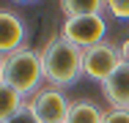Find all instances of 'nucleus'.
Segmentation results:
<instances>
[{
    "label": "nucleus",
    "instance_id": "obj_1",
    "mask_svg": "<svg viewBox=\"0 0 129 123\" xmlns=\"http://www.w3.org/2000/svg\"><path fill=\"white\" fill-rule=\"evenodd\" d=\"M82 49L77 44H72L69 38H63L60 33L50 38L44 49H41V57H44V79L52 88H69L74 85L80 77H82Z\"/></svg>",
    "mask_w": 129,
    "mask_h": 123
},
{
    "label": "nucleus",
    "instance_id": "obj_2",
    "mask_svg": "<svg viewBox=\"0 0 129 123\" xmlns=\"http://www.w3.org/2000/svg\"><path fill=\"white\" fill-rule=\"evenodd\" d=\"M0 82L17 88L22 96L41 90L44 88L41 82H47L44 79V57H41V52L22 47L17 52H11V55H6L0 60Z\"/></svg>",
    "mask_w": 129,
    "mask_h": 123
},
{
    "label": "nucleus",
    "instance_id": "obj_3",
    "mask_svg": "<svg viewBox=\"0 0 129 123\" xmlns=\"http://www.w3.org/2000/svg\"><path fill=\"white\" fill-rule=\"evenodd\" d=\"M27 107L33 109V115L39 118V123H66L69 109H72V101H69V96L60 88L44 85L41 90H36L30 96Z\"/></svg>",
    "mask_w": 129,
    "mask_h": 123
},
{
    "label": "nucleus",
    "instance_id": "obj_4",
    "mask_svg": "<svg viewBox=\"0 0 129 123\" xmlns=\"http://www.w3.org/2000/svg\"><path fill=\"white\" fill-rule=\"evenodd\" d=\"M60 36L69 38L72 44H77V47L85 52V49H91V47L104 44L107 19H104L102 14H96V17H77V19H63Z\"/></svg>",
    "mask_w": 129,
    "mask_h": 123
},
{
    "label": "nucleus",
    "instance_id": "obj_5",
    "mask_svg": "<svg viewBox=\"0 0 129 123\" xmlns=\"http://www.w3.org/2000/svg\"><path fill=\"white\" fill-rule=\"evenodd\" d=\"M121 63H124V60H121V49L113 47L110 41H104L99 47L85 49V55H82V74H85L88 79H96V82L102 85Z\"/></svg>",
    "mask_w": 129,
    "mask_h": 123
},
{
    "label": "nucleus",
    "instance_id": "obj_6",
    "mask_svg": "<svg viewBox=\"0 0 129 123\" xmlns=\"http://www.w3.org/2000/svg\"><path fill=\"white\" fill-rule=\"evenodd\" d=\"M25 33H27V27H25V19L19 14H14L8 8L0 11V55L3 57L17 52V49H22Z\"/></svg>",
    "mask_w": 129,
    "mask_h": 123
},
{
    "label": "nucleus",
    "instance_id": "obj_7",
    "mask_svg": "<svg viewBox=\"0 0 129 123\" xmlns=\"http://www.w3.org/2000/svg\"><path fill=\"white\" fill-rule=\"evenodd\" d=\"M102 96L110 109H129V66L121 63L115 71L102 82Z\"/></svg>",
    "mask_w": 129,
    "mask_h": 123
},
{
    "label": "nucleus",
    "instance_id": "obj_8",
    "mask_svg": "<svg viewBox=\"0 0 129 123\" xmlns=\"http://www.w3.org/2000/svg\"><path fill=\"white\" fill-rule=\"evenodd\" d=\"M107 8V0H63L60 11L66 19H77V17H96Z\"/></svg>",
    "mask_w": 129,
    "mask_h": 123
},
{
    "label": "nucleus",
    "instance_id": "obj_9",
    "mask_svg": "<svg viewBox=\"0 0 129 123\" xmlns=\"http://www.w3.org/2000/svg\"><path fill=\"white\" fill-rule=\"evenodd\" d=\"M66 123H104V112L93 101L77 98V101H72V109H69Z\"/></svg>",
    "mask_w": 129,
    "mask_h": 123
},
{
    "label": "nucleus",
    "instance_id": "obj_10",
    "mask_svg": "<svg viewBox=\"0 0 129 123\" xmlns=\"http://www.w3.org/2000/svg\"><path fill=\"white\" fill-rule=\"evenodd\" d=\"M25 107H27V101H25V96H22L17 88L0 82V120L14 118V115H17L19 109H25Z\"/></svg>",
    "mask_w": 129,
    "mask_h": 123
},
{
    "label": "nucleus",
    "instance_id": "obj_11",
    "mask_svg": "<svg viewBox=\"0 0 129 123\" xmlns=\"http://www.w3.org/2000/svg\"><path fill=\"white\" fill-rule=\"evenodd\" d=\"M107 14H110L113 19L126 22L129 19V0H107Z\"/></svg>",
    "mask_w": 129,
    "mask_h": 123
},
{
    "label": "nucleus",
    "instance_id": "obj_12",
    "mask_svg": "<svg viewBox=\"0 0 129 123\" xmlns=\"http://www.w3.org/2000/svg\"><path fill=\"white\" fill-rule=\"evenodd\" d=\"M0 123H39V118L33 115V109L25 107V109H19L14 118H8V120H0Z\"/></svg>",
    "mask_w": 129,
    "mask_h": 123
},
{
    "label": "nucleus",
    "instance_id": "obj_13",
    "mask_svg": "<svg viewBox=\"0 0 129 123\" xmlns=\"http://www.w3.org/2000/svg\"><path fill=\"white\" fill-rule=\"evenodd\" d=\"M104 123H129V109H107Z\"/></svg>",
    "mask_w": 129,
    "mask_h": 123
},
{
    "label": "nucleus",
    "instance_id": "obj_14",
    "mask_svg": "<svg viewBox=\"0 0 129 123\" xmlns=\"http://www.w3.org/2000/svg\"><path fill=\"white\" fill-rule=\"evenodd\" d=\"M118 49H121V60L129 66V38H124V44H121Z\"/></svg>",
    "mask_w": 129,
    "mask_h": 123
}]
</instances>
